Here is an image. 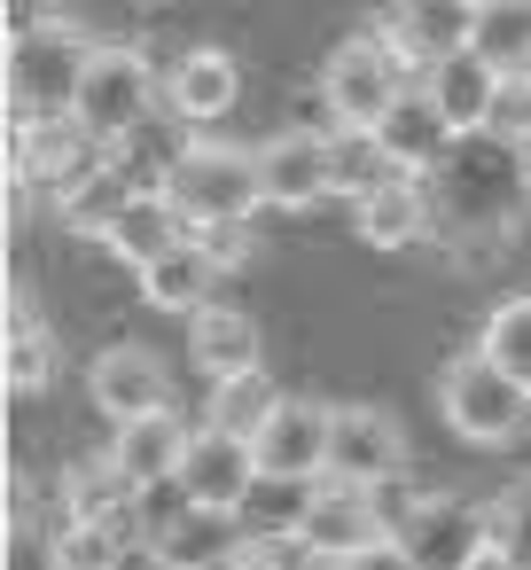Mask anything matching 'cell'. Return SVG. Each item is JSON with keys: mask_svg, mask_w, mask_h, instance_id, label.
<instances>
[{"mask_svg": "<svg viewBox=\"0 0 531 570\" xmlns=\"http://www.w3.org/2000/svg\"><path fill=\"white\" fill-rule=\"evenodd\" d=\"M430 188V219L437 235H461V243H508V227L531 212V173H523V149L500 141V134H469L445 149L437 173H422Z\"/></svg>", "mask_w": 531, "mask_h": 570, "instance_id": "6da1fadb", "label": "cell"}, {"mask_svg": "<svg viewBox=\"0 0 531 570\" xmlns=\"http://www.w3.org/2000/svg\"><path fill=\"white\" fill-rule=\"evenodd\" d=\"M87 63H95V40L71 17L17 24L9 32V126H24V118H71Z\"/></svg>", "mask_w": 531, "mask_h": 570, "instance_id": "7a4b0ae2", "label": "cell"}, {"mask_svg": "<svg viewBox=\"0 0 531 570\" xmlns=\"http://www.w3.org/2000/svg\"><path fill=\"white\" fill-rule=\"evenodd\" d=\"M149 118H157V71H149V56L141 48H95V63L79 79V102H71V126L110 157Z\"/></svg>", "mask_w": 531, "mask_h": 570, "instance_id": "3957f363", "label": "cell"}, {"mask_svg": "<svg viewBox=\"0 0 531 570\" xmlns=\"http://www.w3.org/2000/svg\"><path fill=\"white\" fill-rule=\"evenodd\" d=\"M165 196L180 204L188 227H219V219H250L266 204L258 188V149H227V141H180Z\"/></svg>", "mask_w": 531, "mask_h": 570, "instance_id": "277c9868", "label": "cell"}, {"mask_svg": "<svg viewBox=\"0 0 531 570\" xmlns=\"http://www.w3.org/2000/svg\"><path fill=\"white\" fill-rule=\"evenodd\" d=\"M437 414H445L469 445H508V438L531 430V391H523L508 367H492L484 352H469V360H453V367L437 375Z\"/></svg>", "mask_w": 531, "mask_h": 570, "instance_id": "5b68a950", "label": "cell"}, {"mask_svg": "<svg viewBox=\"0 0 531 570\" xmlns=\"http://www.w3.org/2000/svg\"><path fill=\"white\" fill-rule=\"evenodd\" d=\"M406 87H414V79H406V63H399L375 32L344 40V48L321 63V102H328V118H336V126H352V134H375V126H383V110H391Z\"/></svg>", "mask_w": 531, "mask_h": 570, "instance_id": "8992f818", "label": "cell"}, {"mask_svg": "<svg viewBox=\"0 0 531 570\" xmlns=\"http://www.w3.org/2000/svg\"><path fill=\"white\" fill-rule=\"evenodd\" d=\"M406 547L414 570H469L484 547H492V508L461 500V492H422V508L391 531Z\"/></svg>", "mask_w": 531, "mask_h": 570, "instance_id": "52a82bcc", "label": "cell"}, {"mask_svg": "<svg viewBox=\"0 0 531 570\" xmlns=\"http://www.w3.org/2000/svg\"><path fill=\"white\" fill-rule=\"evenodd\" d=\"M258 445L250 438H227V430H196L188 438V461H180V508L196 515H243L250 484H258Z\"/></svg>", "mask_w": 531, "mask_h": 570, "instance_id": "ba28073f", "label": "cell"}, {"mask_svg": "<svg viewBox=\"0 0 531 570\" xmlns=\"http://www.w3.org/2000/svg\"><path fill=\"white\" fill-rule=\"evenodd\" d=\"M328 438H336V406H328V399H282L274 422H266L250 445H258V469H266V476H305V484H321V476H328Z\"/></svg>", "mask_w": 531, "mask_h": 570, "instance_id": "9c48e42d", "label": "cell"}, {"mask_svg": "<svg viewBox=\"0 0 531 570\" xmlns=\"http://www.w3.org/2000/svg\"><path fill=\"white\" fill-rule=\"evenodd\" d=\"M87 165H102L95 157V141L71 126V118H24V126H9V188H48V196H63Z\"/></svg>", "mask_w": 531, "mask_h": 570, "instance_id": "30bf717a", "label": "cell"}, {"mask_svg": "<svg viewBox=\"0 0 531 570\" xmlns=\"http://www.w3.org/2000/svg\"><path fill=\"white\" fill-rule=\"evenodd\" d=\"M328 476H336V484H383V476H406V430H399V414H383V406H336Z\"/></svg>", "mask_w": 531, "mask_h": 570, "instance_id": "8fae6325", "label": "cell"}, {"mask_svg": "<svg viewBox=\"0 0 531 570\" xmlns=\"http://www.w3.org/2000/svg\"><path fill=\"white\" fill-rule=\"evenodd\" d=\"M188 422L165 406V414H141V422H118L110 430V469L149 500V492H173L180 484V461H188Z\"/></svg>", "mask_w": 531, "mask_h": 570, "instance_id": "7c38bea8", "label": "cell"}, {"mask_svg": "<svg viewBox=\"0 0 531 570\" xmlns=\"http://www.w3.org/2000/svg\"><path fill=\"white\" fill-rule=\"evenodd\" d=\"M87 399H95V414H110V430L141 422V414H165V360L149 344H110L87 367Z\"/></svg>", "mask_w": 531, "mask_h": 570, "instance_id": "4fadbf2b", "label": "cell"}, {"mask_svg": "<svg viewBox=\"0 0 531 570\" xmlns=\"http://www.w3.org/2000/svg\"><path fill=\"white\" fill-rule=\"evenodd\" d=\"M258 188L274 212H313L328 196V134L289 126V134L258 141Z\"/></svg>", "mask_w": 531, "mask_h": 570, "instance_id": "5bb4252c", "label": "cell"}, {"mask_svg": "<svg viewBox=\"0 0 531 570\" xmlns=\"http://www.w3.org/2000/svg\"><path fill=\"white\" fill-rule=\"evenodd\" d=\"M375 539H391L383 531V515H375V500H367V484H321L313 492V515H305V531H297V554H328V562H352L360 547H375Z\"/></svg>", "mask_w": 531, "mask_h": 570, "instance_id": "9a60e30c", "label": "cell"}, {"mask_svg": "<svg viewBox=\"0 0 531 570\" xmlns=\"http://www.w3.org/2000/svg\"><path fill=\"white\" fill-rule=\"evenodd\" d=\"M375 141L391 149V165H399V173H414V180H422V173H437V165H445V149H453L461 134L445 126V110H437V102H430V87L414 79V87L383 110Z\"/></svg>", "mask_w": 531, "mask_h": 570, "instance_id": "2e32d148", "label": "cell"}, {"mask_svg": "<svg viewBox=\"0 0 531 570\" xmlns=\"http://www.w3.org/2000/svg\"><path fill=\"white\" fill-rule=\"evenodd\" d=\"M430 102L445 110V126L469 141V134H492V102H500V71L484 63V56H469V48H453V56H437L430 63Z\"/></svg>", "mask_w": 531, "mask_h": 570, "instance_id": "e0dca14e", "label": "cell"}, {"mask_svg": "<svg viewBox=\"0 0 531 570\" xmlns=\"http://www.w3.org/2000/svg\"><path fill=\"white\" fill-rule=\"evenodd\" d=\"M188 235H196V227L180 219V204H173L165 188H141V196H134V204L118 212V227L102 235V250H110L118 266H134V274H149V266H157L165 250H180Z\"/></svg>", "mask_w": 531, "mask_h": 570, "instance_id": "ac0fdd59", "label": "cell"}, {"mask_svg": "<svg viewBox=\"0 0 531 570\" xmlns=\"http://www.w3.org/2000/svg\"><path fill=\"white\" fill-rule=\"evenodd\" d=\"M235 95H243V71H235V56H227V48H188V56L173 63V79H165V110H173V118H188V126L227 118V110H235Z\"/></svg>", "mask_w": 531, "mask_h": 570, "instance_id": "d6986e66", "label": "cell"}, {"mask_svg": "<svg viewBox=\"0 0 531 570\" xmlns=\"http://www.w3.org/2000/svg\"><path fill=\"white\" fill-rule=\"evenodd\" d=\"M188 360H196L212 383L250 375V367H258V321L235 313V305H204V313L188 321Z\"/></svg>", "mask_w": 531, "mask_h": 570, "instance_id": "ffe728a7", "label": "cell"}, {"mask_svg": "<svg viewBox=\"0 0 531 570\" xmlns=\"http://www.w3.org/2000/svg\"><path fill=\"white\" fill-rule=\"evenodd\" d=\"M321 484H328V476H321ZM321 484H305V476H258L250 500H243V515H235L243 539H250V547H297V531H305Z\"/></svg>", "mask_w": 531, "mask_h": 570, "instance_id": "44dd1931", "label": "cell"}, {"mask_svg": "<svg viewBox=\"0 0 531 570\" xmlns=\"http://www.w3.org/2000/svg\"><path fill=\"white\" fill-rule=\"evenodd\" d=\"M399 180H414V173H399L375 134H352V126L328 134V196H344V204L360 212L367 196H383V188H399Z\"/></svg>", "mask_w": 531, "mask_h": 570, "instance_id": "7402d4cb", "label": "cell"}, {"mask_svg": "<svg viewBox=\"0 0 531 570\" xmlns=\"http://www.w3.org/2000/svg\"><path fill=\"white\" fill-rule=\"evenodd\" d=\"M134 196H141V188L126 180V165H118V157H102V165H87V173H79V180H71V188L56 196V219L102 243V235L118 227V212H126Z\"/></svg>", "mask_w": 531, "mask_h": 570, "instance_id": "603a6c76", "label": "cell"}, {"mask_svg": "<svg viewBox=\"0 0 531 570\" xmlns=\"http://www.w3.org/2000/svg\"><path fill=\"white\" fill-rule=\"evenodd\" d=\"M56 328L32 313V297L24 289H9V360H0V375H9V391L17 399H32V391H48L56 383Z\"/></svg>", "mask_w": 531, "mask_h": 570, "instance_id": "cb8c5ba5", "label": "cell"}, {"mask_svg": "<svg viewBox=\"0 0 531 570\" xmlns=\"http://www.w3.org/2000/svg\"><path fill=\"white\" fill-rule=\"evenodd\" d=\"M352 219H360V243H367V250H406V243L437 235V219H430V188H422V180H399V188L367 196Z\"/></svg>", "mask_w": 531, "mask_h": 570, "instance_id": "d4e9b609", "label": "cell"}, {"mask_svg": "<svg viewBox=\"0 0 531 570\" xmlns=\"http://www.w3.org/2000/svg\"><path fill=\"white\" fill-rule=\"evenodd\" d=\"M212 289H219V266L204 258V243H196V235H188L180 250H165V258L141 274V297H149L157 313H188V321L212 305Z\"/></svg>", "mask_w": 531, "mask_h": 570, "instance_id": "484cf974", "label": "cell"}, {"mask_svg": "<svg viewBox=\"0 0 531 570\" xmlns=\"http://www.w3.org/2000/svg\"><path fill=\"white\" fill-rule=\"evenodd\" d=\"M469 56H484L500 79L531 71V0H484V9H469Z\"/></svg>", "mask_w": 531, "mask_h": 570, "instance_id": "4316f807", "label": "cell"}, {"mask_svg": "<svg viewBox=\"0 0 531 570\" xmlns=\"http://www.w3.org/2000/svg\"><path fill=\"white\" fill-rule=\"evenodd\" d=\"M289 391H274V375L266 367H250V375H227V383H212V406H204V430H227V438H258L266 422H274V406H282Z\"/></svg>", "mask_w": 531, "mask_h": 570, "instance_id": "83f0119b", "label": "cell"}, {"mask_svg": "<svg viewBox=\"0 0 531 570\" xmlns=\"http://www.w3.org/2000/svg\"><path fill=\"white\" fill-rule=\"evenodd\" d=\"M157 547L173 554V570H212L219 554L243 547V523H235V515H196V508H180V515L157 531Z\"/></svg>", "mask_w": 531, "mask_h": 570, "instance_id": "f1b7e54d", "label": "cell"}, {"mask_svg": "<svg viewBox=\"0 0 531 570\" xmlns=\"http://www.w3.org/2000/svg\"><path fill=\"white\" fill-rule=\"evenodd\" d=\"M476 352H484L492 367H508V375L531 391V297H508V305H492V321H484Z\"/></svg>", "mask_w": 531, "mask_h": 570, "instance_id": "f546056e", "label": "cell"}, {"mask_svg": "<svg viewBox=\"0 0 531 570\" xmlns=\"http://www.w3.org/2000/svg\"><path fill=\"white\" fill-rule=\"evenodd\" d=\"M118 554H126V547H118L102 523H63V531L48 539V562H56V570H110Z\"/></svg>", "mask_w": 531, "mask_h": 570, "instance_id": "4dcf8cb0", "label": "cell"}, {"mask_svg": "<svg viewBox=\"0 0 531 570\" xmlns=\"http://www.w3.org/2000/svg\"><path fill=\"white\" fill-rule=\"evenodd\" d=\"M492 547H500L508 562H523V570H531V484L500 492V508H492Z\"/></svg>", "mask_w": 531, "mask_h": 570, "instance_id": "1f68e13d", "label": "cell"}, {"mask_svg": "<svg viewBox=\"0 0 531 570\" xmlns=\"http://www.w3.org/2000/svg\"><path fill=\"white\" fill-rule=\"evenodd\" d=\"M492 134H500V141H515V149H531V71L500 79V102H492Z\"/></svg>", "mask_w": 531, "mask_h": 570, "instance_id": "d6a6232c", "label": "cell"}, {"mask_svg": "<svg viewBox=\"0 0 531 570\" xmlns=\"http://www.w3.org/2000/svg\"><path fill=\"white\" fill-rule=\"evenodd\" d=\"M196 243H204V258H212L219 274H235V266H250V250H258V235H250V219H219V227H196Z\"/></svg>", "mask_w": 531, "mask_h": 570, "instance_id": "836d02e7", "label": "cell"}, {"mask_svg": "<svg viewBox=\"0 0 531 570\" xmlns=\"http://www.w3.org/2000/svg\"><path fill=\"white\" fill-rule=\"evenodd\" d=\"M367 500H375V515H383V531H399L414 508H422V492L406 484V476H383V484H367Z\"/></svg>", "mask_w": 531, "mask_h": 570, "instance_id": "e575fe53", "label": "cell"}, {"mask_svg": "<svg viewBox=\"0 0 531 570\" xmlns=\"http://www.w3.org/2000/svg\"><path fill=\"white\" fill-rule=\"evenodd\" d=\"M344 570H414V562H406V547H399V539H375V547H360Z\"/></svg>", "mask_w": 531, "mask_h": 570, "instance_id": "d590c367", "label": "cell"}, {"mask_svg": "<svg viewBox=\"0 0 531 570\" xmlns=\"http://www.w3.org/2000/svg\"><path fill=\"white\" fill-rule=\"evenodd\" d=\"M110 570H173V554H165L157 539H134V547H126V554H118Z\"/></svg>", "mask_w": 531, "mask_h": 570, "instance_id": "8d00e7d4", "label": "cell"}, {"mask_svg": "<svg viewBox=\"0 0 531 570\" xmlns=\"http://www.w3.org/2000/svg\"><path fill=\"white\" fill-rule=\"evenodd\" d=\"M212 570H274V547H250V539H243V547H235V554H219Z\"/></svg>", "mask_w": 531, "mask_h": 570, "instance_id": "74e56055", "label": "cell"}, {"mask_svg": "<svg viewBox=\"0 0 531 570\" xmlns=\"http://www.w3.org/2000/svg\"><path fill=\"white\" fill-rule=\"evenodd\" d=\"M469 570H523V562H508V554H500V547H484V554H476V562H469Z\"/></svg>", "mask_w": 531, "mask_h": 570, "instance_id": "f35d334b", "label": "cell"}, {"mask_svg": "<svg viewBox=\"0 0 531 570\" xmlns=\"http://www.w3.org/2000/svg\"><path fill=\"white\" fill-rule=\"evenodd\" d=\"M445 9H461V17H469V9H484V0H445Z\"/></svg>", "mask_w": 531, "mask_h": 570, "instance_id": "ab89813d", "label": "cell"}]
</instances>
